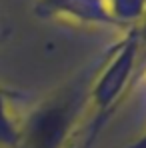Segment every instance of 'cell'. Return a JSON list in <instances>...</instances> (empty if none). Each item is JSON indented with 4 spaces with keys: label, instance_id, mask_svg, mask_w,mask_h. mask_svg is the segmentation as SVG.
I'll use <instances>...</instances> for the list:
<instances>
[{
    "label": "cell",
    "instance_id": "obj_5",
    "mask_svg": "<svg viewBox=\"0 0 146 148\" xmlns=\"http://www.w3.org/2000/svg\"><path fill=\"white\" fill-rule=\"evenodd\" d=\"M126 148H146V134L142 136V138H138L136 142H132L130 146H126Z\"/></svg>",
    "mask_w": 146,
    "mask_h": 148
},
{
    "label": "cell",
    "instance_id": "obj_2",
    "mask_svg": "<svg viewBox=\"0 0 146 148\" xmlns=\"http://www.w3.org/2000/svg\"><path fill=\"white\" fill-rule=\"evenodd\" d=\"M138 50H140V36H138L136 26H132V28H128L126 36L120 42H116L112 48H108V52H104L102 64L90 86L92 120L88 126V136H86L84 148H90L94 144L100 130L114 114L118 100L124 96V92L134 76Z\"/></svg>",
    "mask_w": 146,
    "mask_h": 148
},
{
    "label": "cell",
    "instance_id": "obj_4",
    "mask_svg": "<svg viewBox=\"0 0 146 148\" xmlns=\"http://www.w3.org/2000/svg\"><path fill=\"white\" fill-rule=\"evenodd\" d=\"M106 6L116 26L122 28L136 26L146 12V0H106Z\"/></svg>",
    "mask_w": 146,
    "mask_h": 148
},
{
    "label": "cell",
    "instance_id": "obj_1",
    "mask_svg": "<svg viewBox=\"0 0 146 148\" xmlns=\"http://www.w3.org/2000/svg\"><path fill=\"white\" fill-rule=\"evenodd\" d=\"M104 54L54 92L42 98L18 124L12 148H66L74 130L90 108V86L102 64Z\"/></svg>",
    "mask_w": 146,
    "mask_h": 148
},
{
    "label": "cell",
    "instance_id": "obj_3",
    "mask_svg": "<svg viewBox=\"0 0 146 148\" xmlns=\"http://www.w3.org/2000/svg\"><path fill=\"white\" fill-rule=\"evenodd\" d=\"M36 12L42 16H58L84 24L116 26L108 12L106 0H38Z\"/></svg>",
    "mask_w": 146,
    "mask_h": 148
}]
</instances>
